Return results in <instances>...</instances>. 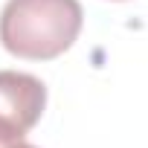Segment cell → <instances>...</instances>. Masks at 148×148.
I'll return each mask as SVG.
<instances>
[{"instance_id": "7a4b0ae2", "label": "cell", "mask_w": 148, "mask_h": 148, "mask_svg": "<svg viewBox=\"0 0 148 148\" xmlns=\"http://www.w3.org/2000/svg\"><path fill=\"white\" fill-rule=\"evenodd\" d=\"M47 87L41 79L18 70H0V134L23 139L41 119Z\"/></svg>"}, {"instance_id": "6da1fadb", "label": "cell", "mask_w": 148, "mask_h": 148, "mask_svg": "<svg viewBox=\"0 0 148 148\" xmlns=\"http://www.w3.org/2000/svg\"><path fill=\"white\" fill-rule=\"evenodd\" d=\"M79 0H9L0 12L3 47L29 61L58 58L82 32Z\"/></svg>"}, {"instance_id": "3957f363", "label": "cell", "mask_w": 148, "mask_h": 148, "mask_svg": "<svg viewBox=\"0 0 148 148\" xmlns=\"http://www.w3.org/2000/svg\"><path fill=\"white\" fill-rule=\"evenodd\" d=\"M12 142H18V139H12V136H6V134H0V148H9Z\"/></svg>"}, {"instance_id": "277c9868", "label": "cell", "mask_w": 148, "mask_h": 148, "mask_svg": "<svg viewBox=\"0 0 148 148\" xmlns=\"http://www.w3.org/2000/svg\"><path fill=\"white\" fill-rule=\"evenodd\" d=\"M9 148H38V145H29V142H23V139H18V142H12Z\"/></svg>"}]
</instances>
